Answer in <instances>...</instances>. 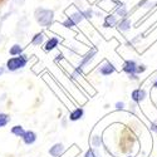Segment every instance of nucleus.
<instances>
[{
    "instance_id": "obj_1",
    "label": "nucleus",
    "mask_w": 157,
    "mask_h": 157,
    "mask_svg": "<svg viewBox=\"0 0 157 157\" xmlns=\"http://www.w3.org/2000/svg\"><path fill=\"white\" fill-rule=\"evenodd\" d=\"M34 18L40 27L48 29L54 24V11L47 8H36L34 11Z\"/></svg>"
},
{
    "instance_id": "obj_2",
    "label": "nucleus",
    "mask_w": 157,
    "mask_h": 157,
    "mask_svg": "<svg viewBox=\"0 0 157 157\" xmlns=\"http://www.w3.org/2000/svg\"><path fill=\"white\" fill-rule=\"evenodd\" d=\"M27 63H28V58L25 56H23V54H20V56H17V57H13V58L8 59L6 68L10 72H15L18 69L24 68L25 65H27Z\"/></svg>"
},
{
    "instance_id": "obj_3",
    "label": "nucleus",
    "mask_w": 157,
    "mask_h": 157,
    "mask_svg": "<svg viewBox=\"0 0 157 157\" xmlns=\"http://www.w3.org/2000/svg\"><path fill=\"white\" fill-rule=\"evenodd\" d=\"M65 15H67L68 18H71L77 25H79L81 23H83L84 20H87L84 18V14H83L82 9L75 6V5H72V6L65 9Z\"/></svg>"
},
{
    "instance_id": "obj_4",
    "label": "nucleus",
    "mask_w": 157,
    "mask_h": 157,
    "mask_svg": "<svg viewBox=\"0 0 157 157\" xmlns=\"http://www.w3.org/2000/svg\"><path fill=\"white\" fill-rule=\"evenodd\" d=\"M97 48H90L88 52H87V53L82 57V59H81V62H79V65H78V69H83L84 67H87V65L90 63V60H93L94 59V57L97 56Z\"/></svg>"
},
{
    "instance_id": "obj_5",
    "label": "nucleus",
    "mask_w": 157,
    "mask_h": 157,
    "mask_svg": "<svg viewBox=\"0 0 157 157\" xmlns=\"http://www.w3.org/2000/svg\"><path fill=\"white\" fill-rule=\"evenodd\" d=\"M62 43V38L59 35H53V36H49L45 43H44V52H52V50H54L59 44Z\"/></svg>"
},
{
    "instance_id": "obj_6",
    "label": "nucleus",
    "mask_w": 157,
    "mask_h": 157,
    "mask_svg": "<svg viewBox=\"0 0 157 157\" xmlns=\"http://www.w3.org/2000/svg\"><path fill=\"white\" fill-rule=\"evenodd\" d=\"M98 72L102 74V75H104V77H107V75H111V74H113L114 72H116V68H114V65L111 63V62H108V60H104L99 67H98Z\"/></svg>"
},
{
    "instance_id": "obj_7",
    "label": "nucleus",
    "mask_w": 157,
    "mask_h": 157,
    "mask_svg": "<svg viewBox=\"0 0 157 157\" xmlns=\"http://www.w3.org/2000/svg\"><path fill=\"white\" fill-rule=\"evenodd\" d=\"M137 65H138V64H137L133 59H128V60H126V62L123 63L122 71H123L124 73H127L128 75H133V74H136Z\"/></svg>"
},
{
    "instance_id": "obj_8",
    "label": "nucleus",
    "mask_w": 157,
    "mask_h": 157,
    "mask_svg": "<svg viewBox=\"0 0 157 157\" xmlns=\"http://www.w3.org/2000/svg\"><path fill=\"white\" fill-rule=\"evenodd\" d=\"M117 24H118V18H117V15L116 14H107L106 17H104V19H103V28H107V29H109V28H114V27H117Z\"/></svg>"
},
{
    "instance_id": "obj_9",
    "label": "nucleus",
    "mask_w": 157,
    "mask_h": 157,
    "mask_svg": "<svg viewBox=\"0 0 157 157\" xmlns=\"http://www.w3.org/2000/svg\"><path fill=\"white\" fill-rule=\"evenodd\" d=\"M45 40H47V35H45V33H44V32H39V33H36V34L32 38L30 43H32V45L39 47V45L44 44V43H45Z\"/></svg>"
},
{
    "instance_id": "obj_10",
    "label": "nucleus",
    "mask_w": 157,
    "mask_h": 157,
    "mask_svg": "<svg viewBox=\"0 0 157 157\" xmlns=\"http://www.w3.org/2000/svg\"><path fill=\"white\" fill-rule=\"evenodd\" d=\"M131 25H132L131 19L129 18H123L118 21V24H117V29H118L120 32H122V33H126L131 29Z\"/></svg>"
},
{
    "instance_id": "obj_11",
    "label": "nucleus",
    "mask_w": 157,
    "mask_h": 157,
    "mask_svg": "<svg viewBox=\"0 0 157 157\" xmlns=\"http://www.w3.org/2000/svg\"><path fill=\"white\" fill-rule=\"evenodd\" d=\"M63 152H64V146L62 143H56V145L49 150V155L53 157H59V156H62Z\"/></svg>"
},
{
    "instance_id": "obj_12",
    "label": "nucleus",
    "mask_w": 157,
    "mask_h": 157,
    "mask_svg": "<svg viewBox=\"0 0 157 157\" xmlns=\"http://www.w3.org/2000/svg\"><path fill=\"white\" fill-rule=\"evenodd\" d=\"M21 138L27 145H33V143L36 141V135L33 132V131H27V132L23 135Z\"/></svg>"
},
{
    "instance_id": "obj_13",
    "label": "nucleus",
    "mask_w": 157,
    "mask_h": 157,
    "mask_svg": "<svg viewBox=\"0 0 157 157\" xmlns=\"http://www.w3.org/2000/svg\"><path fill=\"white\" fill-rule=\"evenodd\" d=\"M83 108H81V107H78V108H75L71 114H69V120L71 121H78V120H81L82 117H83Z\"/></svg>"
},
{
    "instance_id": "obj_14",
    "label": "nucleus",
    "mask_w": 157,
    "mask_h": 157,
    "mask_svg": "<svg viewBox=\"0 0 157 157\" xmlns=\"http://www.w3.org/2000/svg\"><path fill=\"white\" fill-rule=\"evenodd\" d=\"M64 28H67V29H69V30H74L75 29V27H77V24L71 19V18H68L67 15H65V18H64V20L60 23Z\"/></svg>"
},
{
    "instance_id": "obj_15",
    "label": "nucleus",
    "mask_w": 157,
    "mask_h": 157,
    "mask_svg": "<svg viewBox=\"0 0 157 157\" xmlns=\"http://www.w3.org/2000/svg\"><path fill=\"white\" fill-rule=\"evenodd\" d=\"M21 53H23V47L19 45V44H14L13 47H10V49H9V54L13 56V57L20 56Z\"/></svg>"
},
{
    "instance_id": "obj_16",
    "label": "nucleus",
    "mask_w": 157,
    "mask_h": 157,
    "mask_svg": "<svg viewBox=\"0 0 157 157\" xmlns=\"http://www.w3.org/2000/svg\"><path fill=\"white\" fill-rule=\"evenodd\" d=\"M83 11V14H84V18L87 19V20H90L93 17H94V9L93 8H87V9H83L82 10Z\"/></svg>"
},
{
    "instance_id": "obj_17",
    "label": "nucleus",
    "mask_w": 157,
    "mask_h": 157,
    "mask_svg": "<svg viewBox=\"0 0 157 157\" xmlns=\"http://www.w3.org/2000/svg\"><path fill=\"white\" fill-rule=\"evenodd\" d=\"M11 133L15 135V136H18V137H23V135L25 133V131L23 129L21 126H14V127L11 128Z\"/></svg>"
},
{
    "instance_id": "obj_18",
    "label": "nucleus",
    "mask_w": 157,
    "mask_h": 157,
    "mask_svg": "<svg viewBox=\"0 0 157 157\" xmlns=\"http://www.w3.org/2000/svg\"><path fill=\"white\" fill-rule=\"evenodd\" d=\"M9 121H10V118H9V116H8V114L0 113V127H4V126H6Z\"/></svg>"
},
{
    "instance_id": "obj_19",
    "label": "nucleus",
    "mask_w": 157,
    "mask_h": 157,
    "mask_svg": "<svg viewBox=\"0 0 157 157\" xmlns=\"http://www.w3.org/2000/svg\"><path fill=\"white\" fill-rule=\"evenodd\" d=\"M131 98H132V101L135 102V103H140L141 101H140V88H137V89H135L132 93H131Z\"/></svg>"
},
{
    "instance_id": "obj_20",
    "label": "nucleus",
    "mask_w": 157,
    "mask_h": 157,
    "mask_svg": "<svg viewBox=\"0 0 157 157\" xmlns=\"http://www.w3.org/2000/svg\"><path fill=\"white\" fill-rule=\"evenodd\" d=\"M101 143H102V140H101V137H99V136H94V137L92 138V145H93L94 147L101 146Z\"/></svg>"
},
{
    "instance_id": "obj_21",
    "label": "nucleus",
    "mask_w": 157,
    "mask_h": 157,
    "mask_svg": "<svg viewBox=\"0 0 157 157\" xmlns=\"http://www.w3.org/2000/svg\"><path fill=\"white\" fill-rule=\"evenodd\" d=\"M147 71V67L145 64H138L137 65V71H136V74H141V73H145Z\"/></svg>"
},
{
    "instance_id": "obj_22",
    "label": "nucleus",
    "mask_w": 157,
    "mask_h": 157,
    "mask_svg": "<svg viewBox=\"0 0 157 157\" xmlns=\"http://www.w3.org/2000/svg\"><path fill=\"white\" fill-rule=\"evenodd\" d=\"M153 6H156V3H153V2H147L145 5H143L142 8H145V9H147V10H150V9H152Z\"/></svg>"
},
{
    "instance_id": "obj_23",
    "label": "nucleus",
    "mask_w": 157,
    "mask_h": 157,
    "mask_svg": "<svg viewBox=\"0 0 157 157\" xmlns=\"http://www.w3.org/2000/svg\"><path fill=\"white\" fill-rule=\"evenodd\" d=\"M84 157H97V155H96V152L93 150H88Z\"/></svg>"
},
{
    "instance_id": "obj_24",
    "label": "nucleus",
    "mask_w": 157,
    "mask_h": 157,
    "mask_svg": "<svg viewBox=\"0 0 157 157\" xmlns=\"http://www.w3.org/2000/svg\"><path fill=\"white\" fill-rule=\"evenodd\" d=\"M116 108L117 109H123L124 108V103L123 102H117L116 103Z\"/></svg>"
},
{
    "instance_id": "obj_25",
    "label": "nucleus",
    "mask_w": 157,
    "mask_h": 157,
    "mask_svg": "<svg viewBox=\"0 0 157 157\" xmlns=\"http://www.w3.org/2000/svg\"><path fill=\"white\" fill-rule=\"evenodd\" d=\"M151 129L153 132H157V123H151Z\"/></svg>"
},
{
    "instance_id": "obj_26",
    "label": "nucleus",
    "mask_w": 157,
    "mask_h": 157,
    "mask_svg": "<svg viewBox=\"0 0 157 157\" xmlns=\"http://www.w3.org/2000/svg\"><path fill=\"white\" fill-rule=\"evenodd\" d=\"M89 2H92V3H96V2H98V3H101V2H103V0H89Z\"/></svg>"
},
{
    "instance_id": "obj_27",
    "label": "nucleus",
    "mask_w": 157,
    "mask_h": 157,
    "mask_svg": "<svg viewBox=\"0 0 157 157\" xmlns=\"http://www.w3.org/2000/svg\"><path fill=\"white\" fill-rule=\"evenodd\" d=\"M153 87H155V88H157V79L153 82Z\"/></svg>"
},
{
    "instance_id": "obj_28",
    "label": "nucleus",
    "mask_w": 157,
    "mask_h": 157,
    "mask_svg": "<svg viewBox=\"0 0 157 157\" xmlns=\"http://www.w3.org/2000/svg\"><path fill=\"white\" fill-rule=\"evenodd\" d=\"M3 73H4V69H3V68H0V75H2Z\"/></svg>"
},
{
    "instance_id": "obj_29",
    "label": "nucleus",
    "mask_w": 157,
    "mask_h": 157,
    "mask_svg": "<svg viewBox=\"0 0 157 157\" xmlns=\"http://www.w3.org/2000/svg\"><path fill=\"white\" fill-rule=\"evenodd\" d=\"M121 2H123V0H121Z\"/></svg>"
}]
</instances>
